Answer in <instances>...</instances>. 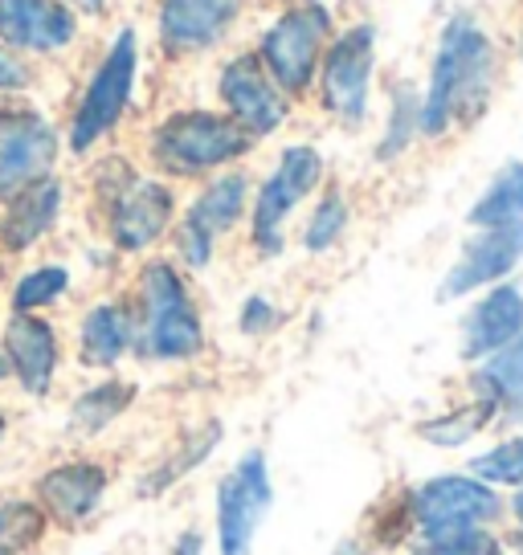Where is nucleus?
Listing matches in <instances>:
<instances>
[{"label":"nucleus","mask_w":523,"mask_h":555,"mask_svg":"<svg viewBox=\"0 0 523 555\" xmlns=\"http://www.w3.org/2000/svg\"><path fill=\"white\" fill-rule=\"evenodd\" d=\"M499 82L495 41L474 17L458 13L442 25L430 62V82L421 90V139H446L483 119Z\"/></svg>","instance_id":"f257e3e1"},{"label":"nucleus","mask_w":523,"mask_h":555,"mask_svg":"<svg viewBox=\"0 0 523 555\" xmlns=\"http://www.w3.org/2000/svg\"><path fill=\"white\" fill-rule=\"evenodd\" d=\"M136 356L148 364H192L205 356V319L189 274L173 258H148L131 278Z\"/></svg>","instance_id":"f03ea898"},{"label":"nucleus","mask_w":523,"mask_h":555,"mask_svg":"<svg viewBox=\"0 0 523 555\" xmlns=\"http://www.w3.org/2000/svg\"><path fill=\"white\" fill-rule=\"evenodd\" d=\"M90 192H94V212H99L106 245L127 258H143L148 249L168 242L176 217H180L173 184L160 180L156 172L131 168L123 156L103 159L94 168Z\"/></svg>","instance_id":"7ed1b4c3"},{"label":"nucleus","mask_w":523,"mask_h":555,"mask_svg":"<svg viewBox=\"0 0 523 555\" xmlns=\"http://www.w3.org/2000/svg\"><path fill=\"white\" fill-rule=\"evenodd\" d=\"M254 152V139L245 135L226 111L184 106L152 127L148 135V164L160 180H209V176L238 168Z\"/></svg>","instance_id":"20e7f679"},{"label":"nucleus","mask_w":523,"mask_h":555,"mask_svg":"<svg viewBox=\"0 0 523 555\" xmlns=\"http://www.w3.org/2000/svg\"><path fill=\"white\" fill-rule=\"evenodd\" d=\"M328 184L323 152L311 143L282 147L275 168L262 176V184L250 196V245L258 258H279L286 249V229L298 208L315 201V192Z\"/></svg>","instance_id":"39448f33"},{"label":"nucleus","mask_w":523,"mask_h":555,"mask_svg":"<svg viewBox=\"0 0 523 555\" xmlns=\"http://www.w3.org/2000/svg\"><path fill=\"white\" fill-rule=\"evenodd\" d=\"M332 34V9L319 0H295L291 9H282L279 17L266 25V34L258 41V62L291 103L311 94L319 57L328 50Z\"/></svg>","instance_id":"423d86ee"},{"label":"nucleus","mask_w":523,"mask_h":555,"mask_svg":"<svg viewBox=\"0 0 523 555\" xmlns=\"http://www.w3.org/2000/svg\"><path fill=\"white\" fill-rule=\"evenodd\" d=\"M372 74H377V29L348 25L344 34H332L315 74L319 111L335 127L360 131L372 119Z\"/></svg>","instance_id":"0eeeda50"},{"label":"nucleus","mask_w":523,"mask_h":555,"mask_svg":"<svg viewBox=\"0 0 523 555\" xmlns=\"http://www.w3.org/2000/svg\"><path fill=\"white\" fill-rule=\"evenodd\" d=\"M413 535H442V531H471V527H503L507 494L474 478L471 469L434 474L425 482L401 490Z\"/></svg>","instance_id":"6e6552de"},{"label":"nucleus","mask_w":523,"mask_h":555,"mask_svg":"<svg viewBox=\"0 0 523 555\" xmlns=\"http://www.w3.org/2000/svg\"><path fill=\"white\" fill-rule=\"evenodd\" d=\"M136 69H140V41L131 29H119L106 46L103 62L94 66L87 90L78 94V106L66 127V147L74 156H90L115 127L123 122L136 90Z\"/></svg>","instance_id":"1a4fd4ad"},{"label":"nucleus","mask_w":523,"mask_h":555,"mask_svg":"<svg viewBox=\"0 0 523 555\" xmlns=\"http://www.w3.org/2000/svg\"><path fill=\"white\" fill-rule=\"evenodd\" d=\"M275 506V474L266 450H245L213 490V547L217 555H250Z\"/></svg>","instance_id":"9d476101"},{"label":"nucleus","mask_w":523,"mask_h":555,"mask_svg":"<svg viewBox=\"0 0 523 555\" xmlns=\"http://www.w3.org/2000/svg\"><path fill=\"white\" fill-rule=\"evenodd\" d=\"M111 486H115V474H111L103 457L71 453V457H58L46 469H37L29 499L46 511L53 531L74 535V531H82V527H90L103 515Z\"/></svg>","instance_id":"9b49d317"},{"label":"nucleus","mask_w":523,"mask_h":555,"mask_svg":"<svg viewBox=\"0 0 523 555\" xmlns=\"http://www.w3.org/2000/svg\"><path fill=\"white\" fill-rule=\"evenodd\" d=\"M58 156L62 135L46 111L29 103H0V205L53 176Z\"/></svg>","instance_id":"f8f14e48"},{"label":"nucleus","mask_w":523,"mask_h":555,"mask_svg":"<svg viewBox=\"0 0 523 555\" xmlns=\"http://www.w3.org/2000/svg\"><path fill=\"white\" fill-rule=\"evenodd\" d=\"M217 99H221L229 119L238 122L254 143L279 135L282 127H286V119H291V99L262 69L258 53L229 57L226 66H221V74H217Z\"/></svg>","instance_id":"ddd939ff"},{"label":"nucleus","mask_w":523,"mask_h":555,"mask_svg":"<svg viewBox=\"0 0 523 555\" xmlns=\"http://www.w3.org/2000/svg\"><path fill=\"white\" fill-rule=\"evenodd\" d=\"M523 261V221L495 229H474L462 242L458 258L450 261V270L437 286V302H458V298L483 295L487 286H499L515 274V266Z\"/></svg>","instance_id":"4468645a"},{"label":"nucleus","mask_w":523,"mask_h":555,"mask_svg":"<svg viewBox=\"0 0 523 555\" xmlns=\"http://www.w3.org/2000/svg\"><path fill=\"white\" fill-rule=\"evenodd\" d=\"M0 347L9 360V376L17 380L25 397H50L58 372H62V360H66L62 331L53 327V319L9 311L4 327H0Z\"/></svg>","instance_id":"2eb2a0df"},{"label":"nucleus","mask_w":523,"mask_h":555,"mask_svg":"<svg viewBox=\"0 0 523 555\" xmlns=\"http://www.w3.org/2000/svg\"><path fill=\"white\" fill-rule=\"evenodd\" d=\"M74 41H78V13L66 0H0V46L17 57L21 53L53 57L71 50Z\"/></svg>","instance_id":"dca6fc26"},{"label":"nucleus","mask_w":523,"mask_h":555,"mask_svg":"<svg viewBox=\"0 0 523 555\" xmlns=\"http://www.w3.org/2000/svg\"><path fill=\"white\" fill-rule=\"evenodd\" d=\"M136 356V307L127 295L90 302L74 323V360L87 372H115Z\"/></svg>","instance_id":"f3484780"},{"label":"nucleus","mask_w":523,"mask_h":555,"mask_svg":"<svg viewBox=\"0 0 523 555\" xmlns=\"http://www.w3.org/2000/svg\"><path fill=\"white\" fill-rule=\"evenodd\" d=\"M245 13V0H160V46L173 57H192L221 46Z\"/></svg>","instance_id":"a211bd4d"},{"label":"nucleus","mask_w":523,"mask_h":555,"mask_svg":"<svg viewBox=\"0 0 523 555\" xmlns=\"http://www.w3.org/2000/svg\"><path fill=\"white\" fill-rule=\"evenodd\" d=\"M520 335L523 291L515 282H499V286H487L462 314V323H458V356H462V364H479V360L495 356L499 347H507Z\"/></svg>","instance_id":"6ab92c4d"},{"label":"nucleus","mask_w":523,"mask_h":555,"mask_svg":"<svg viewBox=\"0 0 523 555\" xmlns=\"http://www.w3.org/2000/svg\"><path fill=\"white\" fill-rule=\"evenodd\" d=\"M66 212V184L58 176H46L0 205V254L25 258L29 249L50 237Z\"/></svg>","instance_id":"aec40b11"},{"label":"nucleus","mask_w":523,"mask_h":555,"mask_svg":"<svg viewBox=\"0 0 523 555\" xmlns=\"http://www.w3.org/2000/svg\"><path fill=\"white\" fill-rule=\"evenodd\" d=\"M467 397L487 409L490 429H523V335L471 364Z\"/></svg>","instance_id":"412c9836"},{"label":"nucleus","mask_w":523,"mask_h":555,"mask_svg":"<svg viewBox=\"0 0 523 555\" xmlns=\"http://www.w3.org/2000/svg\"><path fill=\"white\" fill-rule=\"evenodd\" d=\"M250 196H254L250 172L226 168V172L201 180L196 196L180 208V221H189L192 229H201V233H209L213 242H221L229 233H238L242 221L250 217Z\"/></svg>","instance_id":"4be33fe9"},{"label":"nucleus","mask_w":523,"mask_h":555,"mask_svg":"<svg viewBox=\"0 0 523 555\" xmlns=\"http://www.w3.org/2000/svg\"><path fill=\"white\" fill-rule=\"evenodd\" d=\"M140 397V388L127 380V376H103V380H94L90 388H82L78 397L71 400V409H66V434L74 441H94V437H103L106 429H115L123 416L131 413V404Z\"/></svg>","instance_id":"5701e85b"},{"label":"nucleus","mask_w":523,"mask_h":555,"mask_svg":"<svg viewBox=\"0 0 523 555\" xmlns=\"http://www.w3.org/2000/svg\"><path fill=\"white\" fill-rule=\"evenodd\" d=\"M217 446H221V425H217V421H209V425H201V429L184 434L173 450L160 457L156 466L143 469L136 494H140V499H160V494H168L173 486H180L184 478H189L192 469L205 466V457H209Z\"/></svg>","instance_id":"b1692460"},{"label":"nucleus","mask_w":523,"mask_h":555,"mask_svg":"<svg viewBox=\"0 0 523 555\" xmlns=\"http://www.w3.org/2000/svg\"><path fill=\"white\" fill-rule=\"evenodd\" d=\"M523 221V159H511L487 180V189L479 192V201L467 208V225L471 229H495Z\"/></svg>","instance_id":"393cba45"},{"label":"nucleus","mask_w":523,"mask_h":555,"mask_svg":"<svg viewBox=\"0 0 523 555\" xmlns=\"http://www.w3.org/2000/svg\"><path fill=\"white\" fill-rule=\"evenodd\" d=\"M421 139V90L409 82H393L388 90V111H384V131L372 147V156L381 164H397L409 156V147Z\"/></svg>","instance_id":"a878e982"},{"label":"nucleus","mask_w":523,"mask_h":555,"mask_svg":"<svg viewBox=\"0 0 523 555\" xmlns=\"http://www.w3.org/2000/svg\"><path fill=\"white\" fill-rule=\"evenodd\" d=\"M352 225V201L348 192L340 189V184H323V189L315 192L311 201V212H307V221H303V233H298V242L307 254H332L335 245L344 242V233Z\"/></svg>","instance_id":"bb28decb"},{"label":"nucleus","mask_w":523,"mask_h":555,"mask_svg":"<svg viewBox=\"0 0 523 555\" xmlns=\"http://www.w3.org/2000/svg\"><path fill=\"white\" fill-rule=\"evenodd\" d=\"M53 535L46 511L29 494H9L0 499V555H25L46 547Z\"/></svg>","instance_id":"cd10ccee"},{"label":"nucleus","mask_w":523,"mask_h":555,"mask_svg":"<svg viewBox=\"0 0 523 555\" xmlns=\"http://www.w3.org/2000/svg\"><path fill=\"white\" fill-rule=\"evenodd\" d=\"M71 286H74L71 266H62V261H41V266L25 270V274L13 282L9 307L21 314H46L71 295Z\"/></svg>","instance_id":"c85d7f7f"},{"label":"nucleus","mask_w":523,"mask_h":555,"mask_svg":"<svg viewBox=\"0 0 523 555\" xmlns=\"http://www.w3.org/2000/svg\"><path fill=\"white\" fill-rule=\"evenodd\" d=\"M490 429V416L483 404H474L471 397H462L454 409L446 413H434L418 421V437L425 446H434V450H462L467 441H474L479 434H487Z\"/></svg>","instance_id":"c756f323"},{"label":"nucleus","mask_w":523,"mask_h":555,"mask_svg":"<svg viewBox=\"0 0 523 555\" xmlns=\"http://www.w3.org/2000/svg\"><path fill=\"white\" fill-rule=\"evenodd\" d=\"M409 555H511L503 527H471V531H442L413 535L405 543Z\"/></svg>","instance_id":"7c9ffc66"},{"label":"nucleus","mask_w":523,"mask_h":555,"mask_svg":"<svg viewBox=\"0 0 523 555\" xmlns=\"http://www.w3.org/2000/svg\"><path fill=\"white\" fill-rule=\"evenodd\" d=\"M467 469H471L474 478H483L487 486H495V490H503V494L520 490L523 486V429L499 437L487 450H479L471 462H467Z\"/></svg>","instance_id":"2f4dec72"},{"label":"nucleus","mask_w":523,"mask_h":555,"mask_svg":"<svg viewBox=\"0 0 523 555\" xmlns=\"http://www.w3.org/2000/svg\"><path fill=\"white\" fill-rule=\"evenodd\" d=\"M282 323H286L282 307L270 302L266 295H250L242 302V311H238V327H242V335H250V339H266V335H275Z\"/></svg>","instance_id":"473e14b6"},{"label":"nucleus","mask_w":523,"mask_h":555,"mask_svg":"<svg viewBox=\"0 0 523 555\" xmlns=\"http://www.w3.org/2000/svg\"><path fill=\"white\" fill-rule=\"evenodd\" d=\"M29 82H34L29 66L13 50L0 46V94H21V90H29Z\"/></svg>","instance_id":"72a5a7b5"},{"label":"nucleus","mask_w":523,"mask_h":555,"mask_svg":"<svg viewBox=\"0 0 523 555\" xmlns=\"http://www.w3.org/2000/svg\"><path fill=\"white\" fill-rule=\"evenodd\" d=\"M503 535H507V543H511V552H523V486L511 490V499H507Z\"/></svg>","instance_id":"f704fd0d"},{"label":"nucleus","mask_w":523,"mask_h":555,"mask_svg":"<svg viewBox=\"0 0 523 555\" xmlns=\"http://www.w3.org/2000/svg\"><path fill=\"white\" fill-rule=\"evenodd\" d=\"M168 555H209V535H205L201 527H184V531L173 539Z\"/></svg>","instance_id":"c9c22d12"},{"label":"nucleus","mask_w":523,"mask_h":555,"mask_svg":"<svg viewBox=\"0 0 523 555\" xmlns=\"http://www.w3.org/2000/svg\"><path fill=\"white\" fill-rule=\"evenodd\" d=\"M332 555H377V547L365 543V539H344V543H335Z\"/></svg>","instance_id":"e433bc0d"},{"label":"nucleus","mask_w":523,"mask_h":555,"mask_svg":"<svg viewBox=\"0 0 523 555\" xmlns=\"http://www.w3.org/2000/svg\"><path fill=\"white\" fill-rule=\"evenodd\" d=\"M74 13H103L111 0H66Z\"/></svg>","instance_id":"4c0bfd02"},{"label":"nucleus","mask_w":523,"mask_h":555,"mask_svg":"<svg viewBox=\"0 0 523 555\" xmlns=\"http://www.w3.org/2000/svg\"><path fill=\"white\" fill-rule=\"evenodd\" d=\"M4 380H13V376H9V360H4V347H0V384Z\"/></svg>","instance_id":"58836bf2"},{"label":"nucleus","mask_w":523,"mask_h":555,"mask_svg":"<svg viewBox=\"0 0 523 555\" xmlns=\"http://www.w3.org/2000/svg\"><path fill=\"white\" fill-rule=\"evenodd\" d=\"M4 437H9V416H4V409H0V446H4Z\"/></svg>","instance_id":"ea45409f"},{"label":"nucleus","mask_w":523,"mask_h":555,"mask_svg":"<svg viewBox=\"0 0 523 555\" xmlns=\"http://www.w3.org/2000/svg\"><path fill=\"white\" fill-rule=\"evenodd\" d=\"M520 62H523V29H520Z\"/></svg>","instance_id":"a19ab883"},{"label":"nucleus","mask_w":523,"mask_h":555,"mask_svg":"<svg viewBox=\"0 0 523 555\" xmlns=\"http://www.w3.org/2000/svg\"><path fill=\"white\" fill-rule=\"evenodd\" d=\"M25 555H46V547H37V552H25Z\"/></svg>","instance_id":"79ce46f5"},{"label":"nucleus","mask_w":523,"mask_h":555,"mask_svg":"<svg viewBox=\"0 0 523 555\" xmlns=\"http://www.w3.org/2000/svg\"><path fill=\"white\" fill-rule=\"evenodd\" d=\"M319 4H323V0H319Z\"/></svg>","instance_id":"37998d69"}]
</instances>
